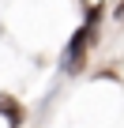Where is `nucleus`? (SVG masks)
<instances>
[{"mask_svg": "<svg viewBox=\"0 0 124 128\" xmlns=\"http://www.w3.org/2000/svg\"><path fill=\"white\" fill-rule=\"evenodd\" d=\"M98 19H102V8H90L87 23H83V26L72 34V42L64 45V53H60V72H64V76H75V72H83L87 53H90V45H94V34H98Z\"/></svg>", "mask_w": 124, "mask_h": 128, "instance_id": "nucleus-1", "label": "nucleus"}, {"mask_svg": "<svg viewBox=\"0 0 124 128\" xmlns=\"http://www.w3.org/2000/svg\"><path fill=\"white\" fill-rule=\"evenodd\" d=\"M0 113L8 117V124H11V128H19V124H23V109H19L11 98H0Z\"/></svg>", "mask_w": 124, "mask_h": 128, "instance_id": "nucleus-2", "label": "nucleus"}]
</instances>
